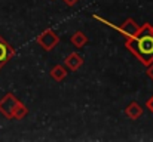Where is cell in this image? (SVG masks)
Returning a JSON list of instances; mask_svg holds the SVG:
<instances>
[{
    "label": "cell",
    "instance_id": "6da1fadb",
    "mask_svg": "<svg viewBox=\"0 0 153 142\" xmlns=\"http://www.w3.org/2000/svg\"><path fill=\"white\" fill-rule=\"evenodd\" d=\"M125 46L141 61V64H144L146 67L150 65L153 62V31L150 24L141 25L135 36L125 40Z\"/></svg>",
    "mask_w": 153,
    "mask_h": 142
},
{
    "label": "cell",
    "instance_id": "7a4b0ae2",
    "mask_svg": "<svg viewBox=\"0 0 153 142\" xmlns=\"http://www.w3.org/2000/svg\"><path fill=\"white\" fill-rule=\"evenodd\" d=\"M59 43V37H58V34L51 30V28H48V30H45L42 34H39V37H37V45L42 47L43 50H52L53 47L56 46Z\"/></svg>",
    "mask_w": 153,
    "mask_h": 142
},
{
    "label": "cell",
    "instance_id": "3957f363",
    "mask_svg": "<svg viewBox=\"0 0 153 142\" xmlns=\"http://www.w3.org/2000/svg\"><path fill=\"white\" fill-rule=\"evenodd\" d=\"M19 99L15 96L13 93H6L1 99H0V113L7 118V120H12V113L15 110V107L18 105Z\"/></svg>",
    "mask_w": 153,
    "mask_h": 142
},
{
    "label": "cell",
    "instance_id": "277c9868",
    "mask_svg": "<svg viewBox=\"0 0 153 142\" xmlns=\"http://www.w3.org/2000/svg\"><path fill=\"white\" fill-rule=\"evenodd\" d=\"M15 56V49L0 36V70Z\"/></svg>",
    "mask_w": 153,
    "mask_h": 142
},
{
    "label": "cell",
    "instance_id": "5b68a950",
    "mask_svg": "<svg viewBox=\"0 0 153 142\" xmlns=\"http://www.w3.org/2000/svg\"><path fill=\"white\" fill-rule=\"evenodd\" d=\"M140 27L141 25H138L132 18H128L122 25H119V27H116V30L125 37V39H129V37H132V36H135L137 33H138V30H140Z\"/></svg>",
    "mask_w": 153,
    "mask_h": 142
},
{
    "label": "cell",
    "instance_id": "8992f818",
    "mask_svg": "<svg viewBox=\"0 0 153 142\" xmlns=\"http://www.w3.org/2000/svg\"><path fill=\"white\" fill-rule=\"evenodd\" d=\"M65 65L70 71H77L82 65H83V56L79 55L77 52H71L67 58H65Z\"/></svg>",
    "mask_w": 153,
    "mask_h": 142
},
{
    "label": "cell",
    "instance_id": "52a82bcc",
    "mask_svg": "<svg viewBox=\"0 0 153 142\" xmlns=\"http://www.w3.org/2000/svg\"><path fill=\"white\" fill-rule=\"evenodd\" d=\"M125 116L129 118V120H138L141 116H143V107L138 104V102H129L125 108Z\"/></svg>",
    "mask_w": 153,
    "mask_h": 142
},
{
    "label": "cell",
    "instance_id": "ba28073f",
    "mask_svg": "<svg viewBox=\"0 0 153 142\" xmlns=\"http://www.w3.org/2000/svg\"><path fill=\"white\" fill-rule=\"evenodd\" d=\"M71 43H73L74 47L82 49V47L88 43V37H86V34H85L83 31H76V33L71 36Z\"/></svg>",
    "mask_w": 153,
    "mask_h": 142
},
{
    "label": "cell",
    "instance_id": "9c48e42d",
    "mask_svg": "<svg viewBox=\"0 0 153 142\" xmlns=\"http://www.w3.org/2000/svg\"><path fill=\"white\" fill-rule=\"evenodd\" d=\"M27 114H28V108L19 101L18 105L15 107L13 113H12V120H22V118L27 117Z\"/></svg>",
    "mask_w": 153,
    "mask_h": 142
},
{
    "label": "cell",
    "instance_id": "30bf717a",
    "mask_svg": "<svg viewBox=\"0 0 153 142\" xmlns=\"http://www.w3.org/2000/svg\"><path fill=\"white\" fill-rule=\"evenodd\" d=\"M51 77L55 82H62L67 77V70L62 65H55L51 70Z\"/></svg>",
    "mask_w": 153,
    "mask_h": 142
},
{
    "label": "cell",
    "instance_id": "8fae6325",
    "mask_svg": "<svg viewBox=\"0 0 153 142\" xmlns=\"http://www.w3.org/2000/svg\"><path fill=\"white\" fill-rule=\"evenodd\" d=\"M146 108L153 114V96H150V98L146 101Z\"/></svg>",
    "mask_w": 153,
    "mask_h": 142
},
{
    "label": "cell",
    "instance_id": "7c38bea8",
    "mask_svg": "<svg viewBox=\"0 0 153 142\" xmlns=\"http://www.w3.org/2000/svg\"><path fill=\"white\" fill-rule=\"evenodd\" d=\"M146 74L153 80V62L150 64V65H147V71H146Z\"/></svg>",
    "mask_w": 153,
    "mask_h": 142
},
{
    "label": "cell",
    "instance_id": "4fadbf2b",
    "mask_svg": "<svg viewBox=\"0 0 153 142\" xmlns=\"http://www.w3.org/2000/svg\"><path fill=\"white\" fill-rule=\"evenodd\" d=\"M62 1H64L67 6H74V4H76L79 0H62Z\"/></svg>",
    "mask_w": 153,
    "mask_h": 142
},
{
    "label": "cell",
    "instance_id": "5bb4252c",
    "mask_svg": "<svg viewBox=\"0 0 153 142\" xmlns=\"http://www.w3.org/2000/svg\"><path fill=\"white\" fill-rule=\"evenodd\" d=\"M150 28H152V31H153V25H150Z\"/></svg>",
    "mask_w": 153,
    "mask_h": 142
}]
</instances>
